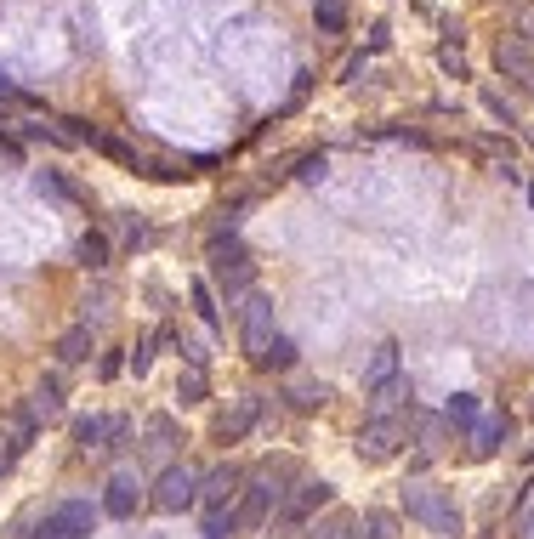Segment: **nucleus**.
Returning <instances> with one entry per match:
<instances>
[{"label": "nucleus", "mask_w": 534, "mask_h": 539, "mask_svg": "<svg viewBox=\"0 0 534 539\" xmlns=\"http://www.w3.org/2000/svg\"><path fill=\"white\" fill-rule=\"evenodd\" d=\"M29 182H35V193H40V199H52V205H74V199H80V188H74V182H63L57 171H35Z\"/></svg>", "instance_id": "22"}, {"label": "nucleus", "mask_w": 534, "mask_h": 539, "mask_svg": "<svg viewBox=\"0 0 534 539\" xmlns=\"http://www.w3.org/2000/svg\"><path fill=\"white\" fill-rule=\"evenodd\" d=\"M97 375H103V381L125 375V352H103V358H97Z\"/></svg>", "instance_id": "40"}, {"label": "nucleus", "mask_w": 534, "mask_h": 539, "mask_svg": "<svg viewBox=\"0 0 534 539\" xmlns=\"http://www.w3.org/2000/svg\"><path fill=\"white\" fill-rule=\"evenodd\" d=\"M307 539H358V517H353V511L313 517V522H307Z\"/></svg>", "instance_id": "20"}, {"label": "nucleus", "mask_w": 534, "mask_h": 539, "mask_svg": "<svg viewBox=\"0 0 534 539\" xmlns=\"http://www.w3.org/2000/svg\"><path fill=\"white\" fill-rule=\"evenodd\" d=\"M444 426H449V420L444 415H415V437H421V449H438V437H444Z\"/></svg>", "instance_id": "35"}, {"label": "nucleus", "mask_w": 534, "mask_h": 539, "mask_svg": "<svg viewBox=\"0 0 534 539\" xmlns=\"http://www.w3.org/2000/svg\"><path fill=\"white\" fill-rule=\"evenodd\" d=\"M512 29H517V46H529V52H534V6H517Z\"/></svg>", "instance_id": "38"}, {"label": "nucleus", "mask_w": 534, "mask_h": 539, "mask_svg": "<svg viewBox=\"0 0 534 539\" xmlns=\"http://www.w3.org/2000/svg\"><path fill=\"white\" fill-rule=\"evenodd\" d=\"M143 488H148L143 471H114V477H108V488H103V517L131 522V517H137V505L148 500Z\"/></svg>", "instance_id": "7"}, {"label": "nucleus", "mask_w": 534, "mask_h": 539, "mask_svg": "<svg viewBox=\"0 0 534 539\" xmlns=\"http://www.w3.org/2000/svg\"><path fill=\"white\" fill-rule=\"evenodd\" d=\"M438 69H444L449 80H466V52H461V40H444V46H438Z\"/></svg>", "instance_id": "33"}, {"label": "nucleus", "mask_w": 534, "mask_h": 539, "mask_svg": "<svg viewBox=\"0 0 534 539\" xmlns=\"http://www.w3.org/2000/svg\"><path fill=\"white\" fill-rule=\"evenodd\" d=\"M398 449H404V420H370L358 432V460H370V466H387Z\"/></svg>", "instance_id": "8"}, {"label": "nucleus", "mask_w": 534, "mask_h": 539, "mask_svg": "<svg viewBox=\"0 0 534 539\" xmlns=\"http://www.w3.org/2000/svg\"><path fill=\"white\" fill-rule=\"evenodd\" d=\"M529 415H534V398H529Z\"/></svg>", "instance_id": "42"}, {"label": "nucleus", "mask_w": 534, "mask_h": 539, "mask_svg": "<svg viewBox=\"0 0 534 539\" xmlns=\"http://www.w3.org/2000/svg\"><path fill=\"white\" fill-rule=\"evenodd\" d=\"M0 471H6V466H0Z\"/></svg>", "instance_id": "43"}, {"label": "nucleus", "mask_w": 534, "mask_h": 539, "mask_svg": "<svg viewBox=\"0 0 534 539\" xmlns=\"http://www.w3.org/2000/svg\"><path fill=\"white\" fill-rule=\"evenodd\" d=\"M358 528H364V539H398V517L392 511H364Z\"/></svg>", "instance_id": "30"}, {"label": "nucleus", "mask_w": 534, "mask_h": 539, "mask_svg": "<svg viewBox=\"0 0 534 539\" xmlns=\"http://www.w3.org/2000/svg\"><path fill=\"white\" fill-rule=\"evenodd\" d=\"M285 403L296 409V415H319L324 403H330V386H324V381H290L285 386Z\"/></svg>", "instance_id": "18"}, {"label": "nucleus", "mask_w": 534, "mask_h": 539, "mask_svg": "<svg viewBox=\"0 0 534 539\" xmlns=\"http://www.w3.org/2000/svg\"><path fill=\"white\" fill-rule=\"evenodd\" d=\"M256 369H296V341L273 335V341H267V352L256 358Z\"/></svg>", "instance_id": "27"}, {"label": "nucleus", "mask_w": 534, "mask_h": 539, "mask_svg": "<svg viewBox=\"0 0 534 539\" xmlns=\"http://www.w3.org/2000/svg\"><path fill=\"white\" fill-rule=\"evenodd\" d=\"M74 261H80L86 273H108V267H114V244H108L103 227H86V233L74 239Z\"/></svg>", "instance_id": "13"}, {"label": "nucleus", "mask_w": 534, "mask_h": 539, "mask_svg": "<svg viewBox=\"0 0 534 539\" xmlns=\"http://www.w3.org/2000/svg\"><path fill=\"white\" fill-rule=\"evenodd\" d=\"M495 69L512 74L517 86L534 91V52H529V46H517V40H500V46H495Z\"/></svg>", "instance_id": "15"}, {"label": "nucleus", "mask_w": 534, "mask_h": 539, "mask_svg": "<svg viewBox=\"0 0 534 539\" xmlns=\"http://www.w3.org/2000/svg\"><path fill=\"white\" fill-rule=\"evenodd\" d=\"M57 364H86L91 358V324H69V330L57 335Z\"/></svg>", "instance_id": "19"}, {"label": "nucleus", "mask_w": 534, "mask_h": 539, "mask_svg": "<svg viewBox=\"0 0 534 539\" xmlns=\"http://www.w3.org/2000/svg\"><path fill=\"white\" fill-rule=\"evenodd\" d=\"M466 437H472V454H478V460H489V454H495L500 443H506V437H512V420H506V415L472 420V426H466Z\"/></svg>", "instance_id": "16"}, {"label": "nucleus", "mask_w": 534, "mask_h": 539, "mask_svg": "<svg viewBox=\"0 0 534 539\" xmlns=\"http://www.w3.org/2000/svg\"><path fill=\"white\" fill-rule=\"evenodd\" d=\"M97 517H103V505H91V500H57L52 511H46V522H40L35 539H86V534H97Z\"/></svg>", "instance_id": "4"}, {"label": "nucleus", "mask_w": 534, "mask_h": 539, "mask_svg": "<svg viewBox=\"0 0 534 539\" xmlns=\"http://www.w3.org/2000/svg\"><path fill=\"white\" fill-rule=\"evenodd\" d=\"M205 256H211V290L228 301V307H239V301L256 290V256L239 244V233H233V227H216Z\"/></svg>", "instance_id": "1"}, {"label": "nucleus", "mask_w": 534, "mask_h": 539, "mask_svg": "<svg viewBox=\"0 0 534 539\" xmlns=\"http://www.w3.org/2000/svg\"><path fill=\"white\" fill-rule=\"evenodd\" d=\"M177 398H182V403H205V398H211V381H205V369H182V375H177Z\"/></svg>", "instance_id": "28"}, {"label": "nucleus", "mask_w": 534, "mask_h": 539, "mask_svg": "<svg viewBox=\"0 0 534 539\" xmlns=\"http://www.w3.org/2000/svg\"><path fill=\"white\" fill-rule=\"evenodd\" d=\"M40 437V420L29 415V409H12V415H6V437H0V443H6V449H0V466H12V460H18L23 449H29V443H35Z\"/></svg>", "instance_id": "11"}, {"label": "nucleus", "mask_w": 534, "mask_h": 539, "mask_svg": "<svg viewBox=\"0 0 534 539\" xmlns=\"http://www.w3.org/2000/svg\"><path fill=\"white\" fill-rule=\"evenodd\" d=\"M233 318H239V347H245V358L256 364L267 352V341H273V296L250 290V296L233 307Z\"/></svg>", "instance_id": "3"}, {"label": "nucleus", "mask_w": 534, "mask_h": 539, "mask_svg": "<svg viewBox=\"0 0 534 539\" xmlns=\"http://www.w3.org/2000/svg\"><path fill=\"white\" fill-rule=\"evenodd\" d=\"M154 352H160V341H154V335H143V341H137V347L125 352V369H131V375H137V381H143L148 369H154Z\"/></svg>", "instance_id": "31"}, {"label": "nucleus", "mask_w": 534, "mask_h": 539, "mask_svg": "<svg viewBox=\"0 0 534 539\" xmlns=\"http://www.w3.org/2000/svg\"><path fill=\"white\" fill-rule=\"evenodd\" d=\"M120 233H125V244H131V250H148V244H154V227L137 222V210H120Z\"/></svg>", "instance_id": "32"}, {"label": "nucleus", "mask_w": 534, "mask_h": 539, "mask_svg": "<svg viewBox=\"0 0 534 539\" xmlns=\"http://www.w3.org/2000/svg\"><path fill=\"white\" fill-rule=\"evenodd\" d=\"M364 74H370V57H364V52H358V57H347V63H341V86H358Z\"/></svg>", "instance_id": "39"}, {"label": "nucleus", "mask_w": 534, "mask_h": 539, "mask_svg": "<svg viewBox=\"0 0 534 539\" xmlns=\"http://www.w3.org/2000/svg\"><path fill=\"white\" fill-rule=\"evenodd\" d=\"M154 511H165V517H177V511H188V505H199V471L194 466H165L160 477H154Z\"/></svg>", "instance_id": "6"}, {"label": "nucleus", "mask_w": 534, "mask_h": 539, "mask_svg": "<svg viewBox=\"0 0 534 539\" xmlns=\"http://www.w3.org/2000/svg\"><path fill=\"white\" fill-rule=\"evenodd\" d=\"M239 488H245V471H239V466H211V471H199V500H205V505L239 500Z\"/></svg>", "instance_id": "9"}, {"label": "nucleus", "mask_w": 534, "mask_h": 539, "mask_svg": "<svg viewBox=\"0 0 534 539\" xmlns=\"http://www.w3.org/2000/svg\"><path fill=\"white\" fill-rule=\"evenodd\" d=\"M188 296H194V313H199V318H205V324L216 330V324H222V307H216L211 279H194V284H188Z\"/></svg>", "instance_id": "26"}, {"label": "nucleus", "mask_w": 534, "mask_h": 539, "mask_svg": "<svg viewBox=\"0 0 534 539\" xmlns=\"http://www.w3.org/2000/svg\"><path fill=\"white\" fill-rule=\"evenodd\" d=\"M313 23L319 35H347V0H313Z\"/></svg>", "instance_id": "24"}, {"label": "nucleus", "mask_w": 534, "mask_h": 539, "mask_svg": "<svg viewBox=\"0 0 534 539\" xmlns=\"http://www.w3.org/2000/svg\"><path fill=\"white\" fill-rule=\"evenodd\" d=\"M387 46H392V29H387V23H375V29H370V52H387Z\"/></svg>", "instance_id": "41"}, {"label": "nucleus", "mask_w": 534, "mask_h": 539, "mask_svg": "<svg viewBox=\"0 0 534 539\" xmlns=\"http://www.w3.org/2000/svg\"><path fill=\"white\" fill-rule=\"evenodd\" d=\"M330 500H336V488L324 483V477H302V483L285 494V505H279V528H307Z\"/></svg>", "instance_id": "5"}, {"label": "nucleus", "mask_w": 534, "mask_h": 539, "mask_svg": "<svg viewBox=\"0 0 534 539\" xmlns=\"http://www.w3.org/2000/svg\"><path fill=\"white\" fill-rule=\"evenodd\" d=\"M239 534V511L233 505H205V539H233Z\"/></svg>", "instance_id": "25"}, {"label": "nucleus", "mask_w": 534, "mask_h": 539, "mask_svg": "<svg viewBox=\"0 0 534 539\" xmlns=\"http://www.w3.org/2000/svg\"><path fill=\"white\" fill-rule=\"evenodd\" d=\"M392 375H404V369H398V341H381V347L370 352V369H364V386H381V381H392Z\"/></svg>", "instance_id": "21"}, {"label": "nucleus", "mask_w": 534, "mask_h": 539, "mask_svg": "<svg viewBox=\"0 0 534 539\" xmlns=\"http://www.w3.org/2000/svg\"><path fill=\"white\" fill-rule=\"evenodd\" d=\"M324 171H330V159H324V154H302V159H296V176H302V182H324Z\"/></svg>", "instance_id": "37"}, {"label": "nucleus", "mask_w": 534, "mask_h": 539, "mask_svg": "<svg viewBox=\"0 0 534 539\" xmlns=\"http://www.w3.org/2000/svg\"><path fill=\"white\" fill-rule=\"evenodd\" d=\"M404 511H410V522H421L432 539H461L466 534V517H461V505H455V494L438 483L410 477V483H404Z\"/></svg>", "instance_id": "2"}, {"label": "nucleus", "mask_w": 534, "mask_h": 539, "mask_svg": "<svg viewBox=\"0 0 534 539\" xmlns=\"http://www.w3.org/2000/svg\"><path fill=\"white\" fill-rule=\"evenodd\" d=\"M444 420L466 432V426L478 420V392H455V398H449V409H444Z\"/></svg>", "instance_id": "29"}, {"label": "nucleus", "mask_w": 534, "mask_h": 539, "mask_svg": "<svg viewBox=\"0 0 534 539\" xmlns=\"http://www.w3.org/2000/svg\"><path fill=\"white\" fill-rule=\"evenodd\" d=\"M256 420H262V398H256V392H245V398L233 403L228 415L216 420V437H222V443H239V437H250V426H256Z\"/></svg>", "instance_id": "12"}, {"label": "nucleus", "mask_w": 534, "mask_h": 539, "mask_svg": "<svg viewBox=\"0 0 534 539\" xmlns=\"http://www.w3.org/2000/svg\"><path fill=\"white\" fill-rule=\"evenodd\" d=\"M483 108H489V114H495L500 125H517V103L506 97V91H495V86H489V91H483Z\"/></svg>", "instance_id": "34"}, {"label": "nucleus", "mask_w": 534, "mask_h": 539, "mask_svg": "<svg viewBox=\"0 0 534 539\" xmlns=\"http://www.w3.org/2000/svg\"><path fill=\"white\" fill-rule=\"evenodd\" d=\"M23 137L52 142V148H74V137H69V131H57V125H23Z\"/></svg>", "instance_id": "36"}, {"label": "nucleus", "mask_w": 534, "mask_h": 539, "mask_svg": "<svg viewBox=\"0 0 534 539\" xmlns=\"http://www.w3.org/2000/svg\"><path fill=\"white\" fill-rule=\"evenodd\" d=\"M410 398H415L410 375H392V381L370 386V420H398V409H404Z\"/></svg>", "instance_id": "10"}, {"label": "nucleus", "mask_w": 534, "mask_h": 539, "mask_svg": "<svg viewBox=\"0 0 534 539\" xmlns=\"http://www.w3.org/2000/svg\"><path fill=\"white\" fill-rule=\"evenodd\" d=\"M108 426H114V415H74V420H69L74 443H80L86 454H103V443H108Z\"/></svg>", "instance_id": "17"}, {"label": "nucleus", "mask_w": 534, "mask_h": 539, "mask_svg": "<svg viewBox=\"0 0 534 539\" xmlns=\"http://www.w3.org/2000/svg\"><path fill=\"white\" fill-rule=\"evenodd\" d=\"M177 420H171V415H154V420H148V454H154V460H165V454H171V449H177Z\"/></svg>", "instance_id": "23"}, {"label": "nucleus", "mask_w": 534, "mask_h": 539, "mask_svg": "<svg viewBox=\"0 0 534 539\" xmlns=\"http://www.w3.org/2000/svg\"><path fill=\"white\" fill-rule=\"evenodd\" d=\"M29 415L40 420V426H52V420H63V381L57 375H40L35 392H29V403H23Z\"/></svg>", "instance_id": "14"}]
</instances>
